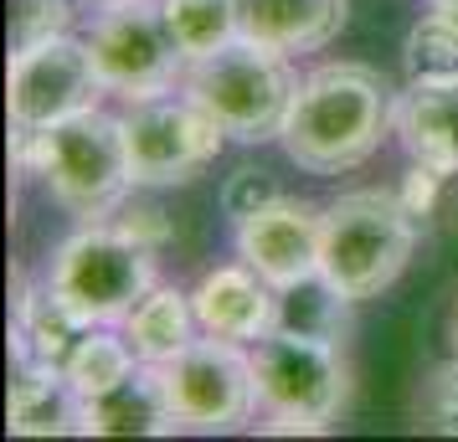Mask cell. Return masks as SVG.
<instances>
[{
    "label": "cell",
    "instance_id": "cell-10",
    "mask_svg": "<svg viewBox=\"0 0 458 442\" xmlns=\"http://www.w3.org/2000/svg\"><path fill=\"white\" fill-rule=\"evenodd\" d=\"M258 371V401L268 417H310L330 427L351 401V365L340 345L273 329L252 345Z\"/></svg>",
    "mask_w": 458,
    "mask_h": 442
},
{
    "label": "cell",
    "instance_id": "cell-7",
    "mask_svg": "<svg viewBox=\"0 0 458 442\" xmlns=\"http://www.w3.org/2000/svg\"><path fill=\"white\" fill-rule=\"evenodd\" d=\"M124 139H129V175H134L140 190L191 186L227 145L222 124L186 88L134 98L124 108Z\"/></svg>",
    "mask_w": 458,
    "mask_h": 442
},
{
    "label": "cell",
    "instance_id": "cell-3",
    "mask_svg": "<svg viewBox=\"0 0 458 442\" xmlns=\"http://www.w3.org/2000/svg\"><path fill=\"white\" fill-rule=\"evenodd\" d=\"M417 253V221L396 190H351L319 216V278L351 304H371L407 273Z\"/></svg>",
    "mask_w": 458,
    "mask_h": 442
},
{
    "label": "cell",
    "instance_id": "cell-4",
    "mask_svg": "<svg viewBox=\"0 0 458 442\" xmlns=\"http://www.w3.org/2000/svg\"><path fill=\"white\" fill-rule=\"evenodd\" d=\"M181 88L222 124L227 139H237V145H268V139H278V129L289 119L299 72H293L289 52H273L263 42L237 37L232 46L191 63Z\"/></svg>",
    "mask_w": 458,
    "mask_h": 442
},
{
    "label": "cell",
    "instance_id": "cell-17",
    "mask_svg": "<svg viewBox=\"0 0 458 442\" xmlns=\"http://www.w3.org/2000/svg\"><path fill=\"white\" fill-rule=\"evenodd\" d=\"M351 0H242V37L273 52H319L340 37Z\"/></svg>",
    "mask_w": 458,
    "mask_h": 442
},
{
    "label": "cell",
    "instance_id": "cell-31",
    "mask_svg": "<svg viewBox=\"0 0 458 442\" xmlns=\"http://www.w3.org/2000/svg\"><path fill=\"white\" fill-rule=\"evenodd\" d=\"M93 5H104V0H93Z\"/></svg>",
    "mask_w": 458,
    "mask_h": 442
},
{
    "label": "cell",
    "instance_id": "cell-6",
    "mask_svg": "<svg viewBox=\"0 0 458 442\" xmlns=\"http://www.w3.org/2000/svg\"><path fill=\"white\" fill-rule=\"evenodd\" d=\"M93 63L104 72V88L119 93L124 104L175 93L186 83V52L170 31L160 0H104L88 26Z\"/></svg>",
    "mask_w": 458,
    "mask_h": 442
},
{
    "label": "cell",
    "instance_id": "cell-29",
    "mask_svg": "<svg viewBox=\"0 0 458 442\" xmlns=\"http://www.w3.org/2000/svg\"><path fill=\"white\" fill-rule=\"evenodd\" d=\"M437 11H443V16H448V21L458 26V0H448V5H437Z\"/></svg>",
    "mask_w": 458,
    "mask_h": 442
},
{
    "label": "cell",
    "instance_id": "cell-20",
    "mask_svg": "<svg viewBox=\"0 0 458 442\" xmlns=\"http://www.w3.org/2000/svg\"><path fill=\"white\" fill-rule=\"evenodd\" d=\"M186 63H201L242 37V0H160Z\"/></svg>",
    "mask_w": 458,
    "mask_h": 442
},
{
    "label": "cell",
    "instance_id": "cell-12",
    "mask_svg": "<svg viewBox=\"0 0 458 442\" xmlns=\"http://www.w3.org/2000/svg\"><path fill=\"white\" fill-rule=\"evenodd\" d=\"M191 304H196V319H201V335L258 345L263 335L278 329V288L258 268H248L242 257L201 273V283L191 288Z\"/></svg>",
    "mask_w": 458,
    "mask_h": 442
},
{
    "label": "cell",
    "instance_id": "cell-25",
    "mask_svg": "<svg viewBox=\"0 0 458 442\" xmlns=\"http://www.w3.org/2000/svg\"><path fill=\"white\" fill-rule=\"evenodd\" d=\"M119 232L134 242V247H145V253H165L170 237H175V221H170L165 206H155V201H124V206L108 216Z\"/></svg>",
    "mask_w": 458,
    "mask_h": 442
},
{
    "label": "cell",
    "instance_id": "cell-26",
    "mask_svg": "<svg viewBox=\"0 0 458 442\" xmlns=\"http://www.w3.org/2000/svg\"><path fill=\"white\" fill-rule=\"evenodd\" d=\"M284 190H278V180H273L268 170H252V165H242V170H232L227 175V186H222V216H232V227L242 221V216H252V211H263V206H273Z\"/></svg>",
    "mask_w": 458,
    "mask_h": 442
},
{
    "label": "cell",
    "instance_id": "cell-11",
    "mask_svg": "<svg viewBox=\"0 0 458 442\" xmlns=\"http://www.w3.org/2000/svg\"><path fill=\"white\" fill-rule=\"evenodd\" d=\"M319 216L325 211H314L310 201L278 196L273 206L252 211V216L237 221V232H232L237 257L248 268H258L284 294V288L319 273Z\"/></svg>",
    "mask_w": 458,
    "mask_h": 442
},
{
    "label": "cell",
    "instance_id": "cell-23",
    "mask_svg": "<svg viewBox=\"0 0 458 442\" xmlns=\"http://www.w3.org/2000/svg\"><path fill=\"white\" fill-rule=\"evenodd\" d=\"M72 26V0H11V52L63 37Z\"/></svg>",
    "mask_w": 458,
    "mask_h": 442
},
{
    "label": "cell",
    "instance_id": "cell-15",
    "mask_svg": "<svg viewBox=\"0 0 458 442\" xmlns=\"http://www.w3.org/2000/svg\"><path fill=\"white\" fill-rule=\"evenodd\" d=\"M93 324L52 283H42V288L16 283V304H11V355H16V365L21 360H31V365H67L72 345Z\"/></svg>",
    "mask_w": 458,
    "mask_h": 442
},
{
    "label": "cell",
    "instance_id": "cell-24",
    "mask_svg": "<svg viewBox=\"0 0 458 442\" xmlns=\"http://www.w3.org/2000/svg\"><path fill=\"white\" fill-rule=\"evenodd\" d=\"M422 427L443 432V438H458V355H448L422 380Z\"/></svg>",
    "mask_w": 458,
    "mask_h": 442
},
{
    "label": "cell",
    "instance_id": "cell-2",
    "mask_svg": "<svg viewBox=\"0 0 458 442\" xmlns=\"http://www.w3.org/2000/svg\"><path fill=\"white\" fill-rule=\"evenodd\" d=\"M11 165L21 175H37L47 196L78 221H108L134 186L124 113L104 108L72 113L52 129L11 124Z\"/></svg>",
    "mask_w": 458,
    "mask_h": 442
},
{
    "label": "cell",
    "instance_id": "cell-27",
    "mask_svg": "<svg viewBox=\"0 0 458 442\" xmlns=\"http://www.w3.org/2000/svg\"><path fill=\"white\" fill-rule=\"evenodd\" d=\"M443 180H448V175H443V170H433V165H422V160H412V165H407L402 186H396V201L407 206V216H412L417 227H422V221L437 211V190H443Z\"/></svg>",
    "mask_w": 458,
    "mask_h": 442
},
{
    "label": "cell",
    "instance_id": "cell-28",
    "mask_svg": "<svg viewBox=\"0 0 458 442\" xmlns=\"http://www.w3.org/2000/svg\"><path fill=\"white\" fill-rule=\"evenodd\" d=\"M448 350L458 355V298H454V314H448Z\"/></svg>",
    "mask_w": 458,
    "mask_h": 442
},
{
    "label": "cell",
    "instance_id": "cell-21",
    "mask_svg": "<svg viewBox=\"0 0 458 442\" xmlns=\"http://www.w3.org/2000/svg\"><path fill=\"white\" fill-rule=\"evenodd\" d=\"M134 365H140V355H134L129 335H114V324H93V329L72 345L63 376L72 380V391L88 401V396H98V391H108V386H119Z\"/></svg>",
    "mask_w": 458,
    "mask_h": 442
},
{
    "label": "cell",
    "instance_id": "cell-22",
    "mask_svg": "<svg viewBox=\"0 0 458 442\" xmlns=\"http://www.w3.org/2000/svg\"><path fill=\"white\" fill-rule=\"evenodd\" d=\"M402 67H407V83H443V78H458V26L448 21L437 5L407 31V42H402Z\"/></svg>",
    "mask_w": 458,
    "mask_h": 442
},
{
    "label": "cell",
    "instance_id": "cell-18",
    "mask_svg": "<svg viewBox=\"0 0 458 442\" xmlns=\"http://www.w3.org/2000/svg\"><path fill=\"white\" fill-rule=\"evenodd\" d=\"M124 335L134 345V355L145 365H170V360L191 350L196 335H201V319H196V304L191 294L170 288V283H155L124 319Z\"/></svg>",
    "mask_w": 458,
    "mask_h": 442
},
{
    "label": "cell",
    "instance_id": "cell-14",
    "mask_svg": "<svg viewBox=\"0 0 458 442\" xmlns=\"http://www.w3.org/2000/svg\"><path fill=\"white\" fill-rule=\"evenodd\" d=\"M392 129L412 160L458 175V78L407 83V93H396Z\"/></svg>",
    "mask_w": 458,
    "mask_h": 442
},
{
    "label": "cell",
    "instance_id": "cell-13",
    "mask_svg": "<svg viewBox=\"0 0 458 442\" xmlns=\"http://www.w3.org/2000/svg\"><path fill=\"white\" fill-rule=\"evenodd\" d=\"M181 432L160 365H134L119 386L83 401V438H170Z\"/></svg>",
    "mask_w": 458,
    "mask_h": 442
},
{
    "label": "cell",
    "instance_id": "cell-1",
    "mask_svg": "<svg viewBox=\"0 0 458 442\" xmlns=\"http://www.w3.org/2000/svg\"><path fill=\"white\" fill-rule=\"evenodd\" d=\"M392 113L396 93L376 67L325 63L299 78L278 145L304 175L330 180L371 160L381 139L392 134Z\"/></svg>",
    "mask_w": 458,
    "mask_h": 442
},
{
    "label": "cell",
    "instance_id": "cell-16",
    "mask_svg": "<svg viewBox=\"0 0 458 442\" xmlns=\"http://www.w3.org/2000/svg\"><path fill=\"white\" fill-rule=\"evenodd\" d=\"M5 427L16 438H67L83 432V396L72 391L63 365H31L21 360L5 396Z\"/></svg>",
    "mask_w": 458,
    "mask_h": 442
},
{
    "label": "cell",
    "instance_id": "cell-8",
    "mask_svg": "<svg viewBox=\"0 0 458 442\" xmlns=\"http://www.w3.org/2000/svg\"><path fill=\"white\" fill-rule=\"evenodd\" d=\"M175 406L181 432H237L242 421H252L258 401V371H252V350L237 339L207 335L191 350L160 365Z\"/></svg>",
    "mask_w": 458,
    "mask_h": 442
},
{
    "label": "cell",
    "instance_id": "cell-5",
    "mask_svg": "<svg viewBox=\"0 0 458 442\" xmlns=\"http://www.w3.org/2000/svg\"><path fill=\"white\" fill-rule=\"evenodd\" d=\"M47 283L88 319V324H124L129 309L160 283L155 253L134 247L114 221H83L57 242Z\"/></svg>",
    "mask_w": 458,
    "mask_h": 442
},
{
    "label": "cell",
    "instance_id": "cell-19",
    "mask_svg": "<svg viewBox=\"0 0 458 442\" xmlns=\"http://www.w3.org/2000/svg\"><path fill=\"white\" fill-rule=\"evenodd\" d=\"M351 298L335 288L330 278H304L278 294V329L284 335H304V339H325V345H345L351 335Z\"/></svg>",
    "mask_w": 458,
    "mask_h": 442
},
{
    "label": "cell",
    "instance_id": "cell-9",
    "mask_svg": "<svg viewBox=\"0 0 458 442\" xmlns=\"http://www.w3.org/2000/svg\"><path fill=\"white\" fill-rule=\"evenodd\" d=\"M104 72L93 63V46L88 37H47L31 42L21 52H11V72H5V108H11V124L26 129H52L88 113L104 98Z\"/></svg>",
    "mask_w": 458,
    "mask_h": 442
},
{
    "label": "cell",
    "instance_id": "cell-30",
    "mask_svg": "<svg viewBox=\"0 0 458 442\" xmlns=\"http://www.w3.org/2000/svg\"><path fill=\"white\" fill-rule=\"evenodd\" d=\"M428 5H448V0H428Z\"/></svg>",
    "mask_w": 458,
    "mask_h": 442
}]
</instances>
